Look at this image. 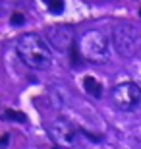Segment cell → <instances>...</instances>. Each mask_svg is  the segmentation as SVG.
I'll use <instances>...</instances> for the list:
<instances>
[{"instance_id":"2","label":"cell","mask_w":141,"mask_h":149,"mask_svg":"<svg viewBox=\"0 0 141 149\" xmlns=\"http://www.w3.org/2000/svg\"><path fill=\"white\" fill-rule=\"evenodd\" d=\"M77 54L93 64H103L110 56V39L99 31V29H89L79 37L77 43Z\"/></svg>"},{"instance_id":"1","label":"cell","mask_w":141,"mask_h":149,"mask_svg":"<svg viewBox=\"0 0 141 149\" xmlns=\"http://www.w3.org/2000/svg\"><path fill=\"white\" fill-rule=\"evenodd\" d=\"M16 52L23 64L33 70H47L52 62L49 41L37 33H23L16 43Z\"/></svg>"},{"instance_id":"3","label":"cell","mask_w":141,"mask_h":149,"mask_svg":"<svg viewBox=\"0 0 141 149\" xmlns=\"http://www.w3.org/2000/svg\"><path fill=\"white\" fill-rule=\"evenodd\" d=\"M112 47L122 58H133L141 52V29L133 23L120 22L112 29Z\"/></svg>"},{"instance_id":"7","label":"cell","mask_w":141,"mask_h":149,"mask_svg":"<svg viewBox=\"0 0 141 149\" xmlns=\"http://www.w3.org/2000/svg\"><path fill=\"white\" fill-rule=\"evenodd\" d=\"M83 87H85V91L91 95V97H95V99H101V97H103V85L99 83L97 77L85 76L83 77Z\"/></svg>"},{"instance_id":"8","label":"cell","mask_w":141,"mask_h":149,"mask_svg":"<svg viewBox=\"0 0 141 149\" xmlns=\"http://www.w3.org/2000/svg\"><path fill=\"white\" fill-rule=\"evenodd\" d=\"M47 4H49V10L52 14H62L64 12V2L62 0H44Z\"/></svg>"},{"instance_id":"9","label":"cell","mask_w":141,"mask_h":149,"mask_svg":"<svg viewBox=\"0 0 141 149\" xmlns=\"http://www.w3.org/2000/svg\"><path fill=\"white\" fill-rule=\"evenodd\" d=\"M10 19H12V25H22V23L25 22V17H23V14H19V12H14Z\"/></svg>"},{"instance_id":"6","label":"cell","mask_w":141,"mask_h":149,"mask_svg":"<svg viewBox=\"0 0 141 149\" xmlns=\"http://www.w3.org/2000/svg\"><path fill=\"white\" fill-rule=\"evenodd\" d=\"M47 41H49V45H52L56 50H72V47H74V37H76V33H74V29L70 27V25H52V27L47 29Z\"/></svg>"},{"instance_id":"4","label":"cell","mask_w":141,"mask_h":149,"mask_svg":"<svg viewBox=\"0 0 141 149\" xmlns=\"http://www.w3.org/2000/svg\"><path fill=\"white\" fill-rule=\"evenodd\" d=\"M112 105L122 112H131L141 105V89L133 81H122L110 93Z\"/></svg>"},{"instance_id":"5","label":"cell","mask_w":141,"mask_h":149,"mask_svg":"<svg viewBox=\"0 0 141 149\" xmlns=\"http://www.w3.org/2000/svg\"><path fill=\"white\" fill-rule=\"evenodd\" d=\"M49 136L58 149H72L77 143L79 132L72 122L64 120V118H56L54 122L49 124Z\"/></svg>"}]
</instances>
